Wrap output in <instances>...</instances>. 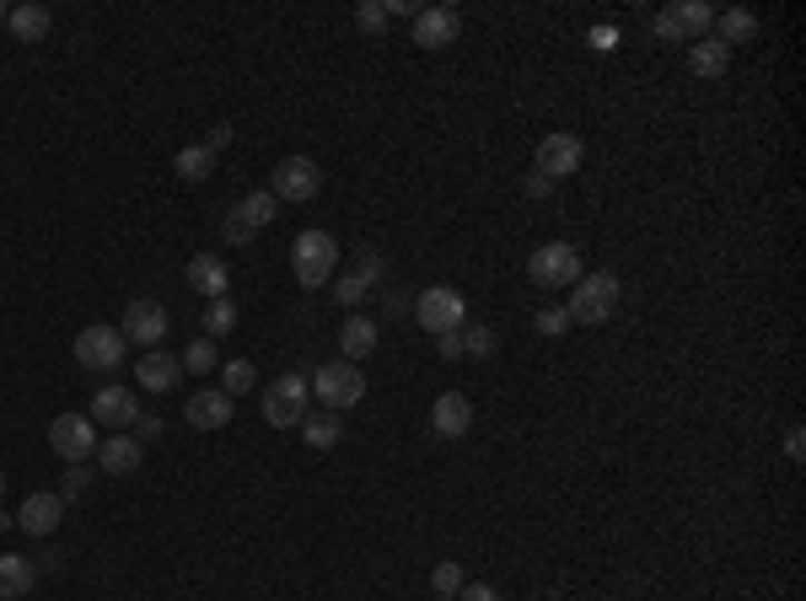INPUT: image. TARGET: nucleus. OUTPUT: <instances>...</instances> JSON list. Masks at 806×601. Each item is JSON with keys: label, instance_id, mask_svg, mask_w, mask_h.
<instances>
[{"label": "nucleus", "instance_id": "obj_1", "mask_svg": "<svg viewBox=\"0 0 806 601\" xmlns=\"http://www.w3.org/2000/svg\"><path fill=\"white\" fill-rule=\"evenodd\" d=\"M291 269H296V279L307 290L328 285L334 269H340V242L328 237V231H302V237L291 242Z\"/></svg>", "mask_w": 806, "mask_h": 601}, {"label": "nucleus", "instance_id": "obj_2", "mask_svg": "<svg viewBox=\"0 0 806 601\" xmlns=\"http://www.w3.org/2000/svg\"><path fill=\"white\" fill-rule=\"evenodd\" d=\"M613 306H619V279L602 269V274H581L576 285H570V323H587V328H597V323H608L613 317Z\"/></svg>", "mask_w": 806, "mask_h": 601}, {"label": "nucleus", "instance_id": "obj_3", "mask_svg": "<svg viewBox=\"0 0 806 601\" xmlns=\"http://www.w3.org/2000/svg\"><path fill=\"white\" fill-rule=\"evenodd\" d=\"M581 274H587V269H581V253H576L570 242H543V247L528 258V279H532V285H543V290L576 285Z\"/></svg>", "mask_w": 806, "mask_h": 601}, {"label": "nucleus", "instance_id": "obj_4", "mask_svg": "<svg viewBox=\"0 0 806 601\" xmlns=\"http://www.w3.org/2000/svg\"><path fill=\"white\" fill-rule=\"evenodd\" d=\"M307 387L323 397V408H328V414H340V408H355V403L366 397V376H361L350 361H328L307 382Z\"/></svg>", "mask_w": 806, "mask_h": 601}, {"label": "nucleus", "instance_id": "obj_5", "mask_svg": "<svg viewBox=\"0 0 806 601\" xmlns=\"http://www.w3.org/2000/svg\"><path fill=\"white\" fill-rule=\"evenodd\" d=\"M710 22H715V6H705V0H678V6L656 11L651 28L661 43H694V38H705Z\"/></svg>", "mask_w": 806, "mask_h": 601}, {"label": "nucleus", "instance_id": "obj_6", "mask_svg": "<svg viewBox=\"0 0 806 601\" xmlns=\"http://www.w3.org/2000/svg\"><path fill=\"white\" fill-rule=\"evenodd\" d=\"M307 397L312 387L302 376H279V382L264 387V420L275 424V430H296V424L307 420Z\"/></svg>", "mask_w": 806, "mask_h": 601}, {"label": "nucleus", "instance_id": "obj_7", "mask_svg": "<svg viewBox=\"0 0 806 601\" xmlns=\"http://www.w3.org/2000/svg\"><path fill=\"white\" fill-rule=\"evenodd\" d=\"M414 317H420L425 333H452V328H463L468 300H463V290H452V285H431L425 296L414 300Z\"/></svg>", "mask_w": 806, "mask_h": 601}, {"label": "nucleus", "instance_id": "obj_8", "mask_svg": "<svg viewBox=\"0 0 806 601\" xmlns=\"http://www.w3.org/2000/svg\"><path fill=\"white\" fill-rule=\"evenodd\" d=\"M129 338L119 328H108V323H92V328H81L76 338V361L87 365V371H114V365H125V349Z\"/></svg>", "mask_w": 806, "mask_h": 601}, {"label": "nucleus", "instance_id": "obj_9", "mask_svg": "<svg viewBox=\"0 0 806 601\" xmlns=\"http://www.w3.org/2000/svg\"><path fill=\"white\" fill-rule=\"evenodd\" d=\"M49 446H55V456H65V462H87V456L102 446L92 414H60V420L49 424Z\"/></svg>", "mask_w": 806, "mask_h": 601}, {"label": "nucleus", "instance_id": "obj_10", "mask_svg": "<svg viewBox=\"0 0 806 601\" xmlns=\"http://www.w3.org/2000/svg\"><path fill=\"white\" fill-rule=\"evenodd\" d=\"M581 156H587V146L576 140V135H564V129H554V135H543L538 140V178H549V183H564L576 167H581Z\"/></svg>", "mask_w": 806, "mask_h": 601}, {"label": "nucleus", "instance_id": "obj_11", "mask_svg": "<svg viewBox=\"0 0 806 601\" xmlns=\"http://www.w3.org/2000/svg\"><path fill=\"white\" fill-rule=\"evenodd\" d=\"M317 188H323V167H317L312 156H285V161L275 167V183H269L275 199H296V205L312 199Z\"/></svg>", "mask_w": 806, "mask_h": 601}, {"label": "nucleus", "instance_id": "obj_12", "mask_svg": "<svg viewBox=\"0 0 806 601\" xmlns=\"http://www.w3.org/2000/svg\"><path fill=\"white\" fill-rule=\"evenodd\" d=\"M135 420H140V397L129 387H102L92 397V424H108V430H135Z\"/></svg>", "mask_w": 806, "mask_h": 601}, {"label": "nucleus", "instance_id": "obj_13", "mask_svg": "<svg viewBox=\"0 0 806 601\" xmlns=\"http://www.w3.org/2000/svg\"><path fill=\"white\" fill-rule=\"evenodd\" d=\"M458 32H463V17L452 6H425L414 17V43L420 49H446V43H458Z\"/></svg>", "mask_w": 806, "mask_h": 601}, {"label": "nucleus", "instance_id": "obj_14", "mask_svg": "<svg viewBox=\"0 0 806 601\" xmlns=\"http://www.w3.org/2000/svg\"><path fill=\"white\" fill-rule=\"evenodd\" d=\"M129 344H161L167 338V312H161V300H129L125 312V328H119Z\"/></svg>", "mask_w": 806, "mask_h": 601}, {"label": "nucleus", "instance_id": "obj_15", "mask_svg": "<svg viewBox=\"0 0 806 601\" xmlns=\"http://www.w3.org/2000/svg\"><path fill=\"white\" fill-rule=\"evenodd\" d=\"M184 420L194 424V430H226V424H232V397L220 387H199L184 403Z\"/></svg>", "mask_w": 806, "mask_h": 601}, {"label": "nucleus", "instance_id": "obj_16", "mask_svg": "<svg viewBox=\"0 0 806 601\" xmlns=\"http://www.w3.org/2000/svg\"><path fill=\"white\" fill-rule=\"evenodd\" d=\"M431 430L441 435V441H458V435H468L473 430V403H468L463 392H441L431 408Z\"/></svg>", "mask_w": 806, "mask_h": 601}, {"label": "nucleus", "instance_id": "obj_17", "mask_svg": "<svg viewBox=\"0 0 806 601\" xmlns=\"http://www.w3.org/2000/svg\"><path fill=\"white\" fill-rule=\"evenodd\" d=\"M135 382L146 392H173L184 382V361L178 355H167V349H146L140 365H135Z\"/></svg>", "mask_w": 806, "mask_h": 601}, {"label": "nucleus", "instance_id": "obj_18", "mask_svg": "<svg viewBox=\"0 0 806 601\" xmlns=\"http://www.w3.org/2000/svg\"><path fill=\"white\" fill-rule=\"evenodd\" d=\"M188 285H194L205 300H220L226 290H232V269H226V258H216V253L188 258Z\"/></svg>", "mask_w": 806, "mask_h": 601}, {"label": "nucleus", "instance_id": "obj_19", "mask_svg": "<svg viewBox=\"0 0 806 601\" xmlns=\"http://www.w3.org/2000/svg\"><path fill=\"white\" fill-rule=\"evenodd\" d=\"M60 515H65L60 494H28V500H22V515H17V526H22L28 538H49V532L60 526Z\"/></svg>", "mask_w": 806, "mask_h": 601}, {"label": "nucleus", "instance_id": "obj_20", "mask_svg": "<svg viewBox=\"0 0 806 601\" xmlns=\"http://www.w3.org/2000/svg\"><path fill=\"white\" fill-rule=\"evenodd\" d=\"M688 70L705 76V81H715V76L731 70V49H726L720 38H694V43H688Z\"/></svg>", "mask_w": 806, "mask_h": 601}, {"label": "nucleus", "instance_id": "obj_21", "mask_svg": "<svg viewBox=\"0 0 806 601\" xmlns=\"http://www.w3.org/2000/svg\"><path fill=\"white\" fill-rule=\"evenodd\" d=\"M97 462H102V473H119V479H129L135 467H140V441L135 435H108L102 446H97Z\"/></svg>", "mask_w": 806, "mask_h": 601}, {"label": "nucleus", "instance_id": "obj_22", "mask_svg": "<svg viewBox=\"0 0 806 601\" xmlns=\"http://www.w3.org/2000/svg\"><path fill=\"white\" fill-rule=\"evenodd\" d=\"M32 580H38V570L22 553H0V601H22L32 591Z\"/></svg>", "mask_w": 806, "mask_h": 601}, {"label": "nucleus", "instance_id": "obj_23", "mask_svg": "<svg viewBox=\"0 0 806 601\" xmlns=\"http://www.w3.org/2000/svg\"><path fill=\"white\" fill-rule=\"evenodd\" d=\"M340 344H344V361H366V355H376V323L372 317H344L340 328Z\"/></svg>", "mask_w": 806, "mask_h": 601}, {"label": "nucleus", "instance_id": "obj_24", "mask_svg": "<svg viewBox=\"0 0 806 601\" xmlns=\"http://www.w3.org/2000/svg\"><path fill=\"white\" fill-rule=\"evenodd\" d=\"M6 22H11V32H17L22 43H43L49 28H55L49 6H17V11H6Z\"/></svg>", "mask_w": 806, "mask_h": 601}, {"label": "nucleus", "instance_id": "obj_25", "mask_svg": "<svg viewBox=\"0 0 806 601\" xmlns=\"http://www.w3.org/2000/svg\"><path fill=\"white\" fill-rule=\"evenodd\" d=\"M296 430H302V441H307V446H317V451H328V446H340V441H344L340 414H328V408H323V414H307Z\"/></svg>", "mask_w": 806, "mask_h": 601}, {"label": "nucleus", "instance_id": "obj_26", "mask_svg": "<svg viewBox=\"0 0 806 601\" xmlns=\"http://www.w3.org/2000/svg\"><path fill=\"white\" fill-rule=\"evenodd\" d=\"M173 173H178L184 183H205L210 173H216V150H210V146L178 150V156H173Z\"/></svg>", "mask_w": 806, "mask_h": 601}, {"label": "nucleus", "instance_id": "obj_27", "mask_svg": "<svg viewBox=\"0 0 806 601\" xmlns=\"http://www.w3.org/2000/svg\"><path fill=\"white\" fill-rule=\"evenodd\" d=\"M237 215L248 220L253 231H264V226H269V220H275V215H279V199H275V194H269V188H258V194H248V199L237 205Z\"/></svg>", "mask_w": 806, "mask_h": 601}, {"label": "nucleus", "instance_id": "obj_28", "mask_svg": "<svg viewBox=\"0 0 806 601\" xmlns=\"http://www.w3.org/2000/svg\"><path fill=\"white\" fill-rule=\"evenodd\" d=\"M715 22H720V43H726V49H731V43H747V38L758 32V17H753V11H720Z\"/></svg>", "mask_w": 806, "mask_h": 601}, {"label": "nucleus", "instance_id": "obj_29", "mask_svg": "<svg viewBox=\"0 0 806 601\" xmlns=\"http://www.w3.org/2000/svg\"><path fill=\"white\" fill-rule=\"evenodd\" d=\"M258 387V371H253V361H226V371H220V392L226 397H243V392Z\"/></svg>", "mask_w": 806, "mask_h": 601}, {"label": "nucleus", "instance_id": "obj_30", "mask_svg": "<svg viewBox=\"0 0 806 601\" xmlns=\"http://www.w3.org/2000/svg\"><path fill=\"white\" fill-rule=\"evenodd\" d=\"M232 328H237V306L226 296L210 300V306H205V338H226Z\"/></svg>", "mask_w": 806, "mask_h": 601}, {"label": "nucleus", "instance_id": "obj_31", "mask_svg": "<svg viewBox=\"0 0 806 601\" xmlns=\"http://www.w3.org/2000/svg\"><path fill=\"white\" fill-rule=\"evenodd\" d=\"M463 564H452V559H441V564H435V574H431V585H435V597H458V591H463Z\"/></svg>", "mask_w": 806, "mask_h": 601}, {"label": "nucleus", "instance_id": "obj_32", "mask_svg": "<svg viewBox=\"0 0 806 601\" xmlns=\"http://www.w3.org/2000/svg\"><path fill=\"white\" fill-rule=\"evenodd\" d=\"M184 371H194V376L216 371V338H194V344L184 349Z\"/></svg>", "mask_w": 806, "mask_h": 601}, {"label": "nucleus", "instance_id": "obj_33", "mask_svg": "<svg viewBox=\"0 0 806 601\" xmlns=\"http://www.w3.org/2000/svg\"><path fill=\"white\" fill-rule=\"evenodd\" d=\"M387 22H393V17H387L382 0H361V6H355V28L361 32H387Z\"/></svg>", "mask_w": 806, "mask_h": 601}, {"label": "nucleus", "instance_id": "obj_34", "mask_svg": "<svg viewBox=\"0 0 806 601\" xmlns=\"http://www.w3.org/2000/svg\"><path fill=\"white\" fill-rule=\"evenodd\" d=\"M532 328L543 333V338H564V333H570V312H564V306H543V312L532 317Z\"/></svg>", "mask_w": 806, "mask_h": 601}, {"label": "nucleus", "instance_id": "obj_35", "mask_svg": "<svg viewBox=\"0 0 806 601\" xmlns=\"http://www.w3.org/2000/svg\"><path fill=\"white\" fill-rule=\"evenodd\" d=\"M463 355H495V328H484V323H473V328L463 333Z\"/></svg>", "mask_w": 806, "mask_h": 601}, {"label": "nucleus", "instance_id": "obj_36", "mask_svg": "<svg viewBox=\"0 0 806 601\" xmlns=\"http://www.w3.org/2000/svg\"><path fill=\"white\" fill-rule=\"evenodd\" d=\"M366 290H372V285H366L361 274H344L340 285H334V300H344V306H355V300L366 296Z\"/></svg>", "mask_w": 806, "mask_h": 601}, {"label": "nucleus", "instance_id": "obj_37", "mask_svg": "<svg viewBox=\"0 0 806 601\" xmlns=\"http://www.w3.org/2000/svg\"><path fill=\"white\" fill-rule=\"evenodd\" d=\"M220 237L232 242V247H243V242H253V226H248V220H243L237 210H232V215H226V226H220Z\"/></svg>", "mask_w": 806, "mask_h": 601}, {"label": "nucleus", "instance_id": "obj_38", "mask_svg": "<svg viewBox=\"0 0 806 601\" xmlns=\"http://www.w3.org/2000/svg\"><path fill=\"white\" fill-rule=\"evenodd\" d=\"M452 601H500V591L495 585H484V580H463V591Z\"/></svg>", "mask_w": 806, "mask_h": 601}, {"label": "nucleus", "instance_id": "obj_39", "mask_svg": "<svg viewBox=\"0 0 806 601\" xmlns=\"http://www.w3.org/2000/svg\"><path fill=\"white\" fill-rule=\"evenodd\" d=\"M87 479H92V473H87L81 462H70V473H65V489H60V500H76V494L87 489Z\"/></svg>", "mask_w": 806, "mask_h": 601}, {"label": "nucleus", "instance_id": "obj_40", "mask_svg": "<svg viewBox=\"0 0 806 601\" xmlns=\"http://www.w3.org/2000/svg\"><path fill=\"white\" fill-rule=\"evenodd\" d=\"M435 338H441V344H435V349H441V361H463V328L435 333Z\"/></svg>", "mask_w": 806, "mask_h": 601}, {"label": "nucleus", "instance_id": "obj_41", "mask_svg": "<svg viewBox=\"0 0 806 601\" xmlns=\"http://www.w3.org/2000/svg\"><path fill=\"white\" fill-rule=\"evenodd\" d=\"M355 274H361V279H366V285H376V279H382V258H376L372 247H366V253H361V269H355Z\"/></svg>", "mask_w": 806, "mask_h": 601}, {"label": "nucleus", "instance_id": "obj_42", "mask_svg": "<svg viewBox=\"0 0 806 601\" xmlns=\"http://www.w3.org/2000/svg\"><path fill=\"white\" fill-rule=\"evenodd\" d=\"M156 435H161V420H156V414H140V420H135V441H156Z\"/></svg>", "mask_w": 806, "mask_h": 601}, {"label": "nucleus", "instance_id": "obj_43", "mask_svg": "<svg viewBox=\"0 0 806 601\" xmlns=\"http://www.w3.org/2000/svg\"><path fill=\"white\" fill-rule=\"evenodd\" d=\"M785 451H790V462H802V456H806V430H802V424L785 435Z\"/></svg>", "mask_w": 806, "mask_h": 601}, {"label": "nucleus", "instance_id": "obj_44", "mask_svg": "<svg viewBox=\"0 0 806 601\" xmlns=\"http://www.w3.org/2000/svg\"><path fill=\"white\" fill-rule=\"evenodd\" d=\"M425 6L420 0H387V17H420Z\"/></svg>", "mask_w": 806, "mask_h": 601}, {"label": "nucleus", "instance_id": "obj_45", "mask_svg": "<svg viewBox=\"0 0 806 601\" xmlns=\"http://www.w3.org/2000/svg\"><path fill=\"white\" fill-rule=\"evenodd\" d=\"M205 146H210V150L232 146V124H216V129H210V140H205Z\"/></svg>", "mask_w": 806, "mask_h": 601}, {"label": "nucleus", "instance_id": "obj_46", "mask_svg": "<svg viewBox=\"0 0 806 601\" xmlns=\"http://www.w3.org/2000/svg\"><path fill=\"white\" fill-rule=\"evenodd\" d=\"M613 38H619L613 28H597V32H591V43H597V49H613Z\"/></svg>", "mask_w": 806, "mask_h": 601}, {"label": "nucleus", "instance_id": "obj_47", "mask_svg": "<svg viewBox=\"0 0 806 601\" xmlns=\"http://www.w3.org/2000/svg\"><path fill=\"white\" fill-rule=\"evenodd\" d=\"M0 494H6V473H0Z\"/></svg>", "mask_w": 806, "mask_h": 601}, {"label": "nucleus", "instance_id": "obj_48", "mask_svg": "<svg viewBox=\"0 0 806 601\" xmlns=\"http://www.w3.org/2000/svg\"><path fill=\"white\" fill-rule=\"evenodd\" d=\"M431 601H446V597H431Z\"/></svg>", "mask_w": 806, "mask_h": 601}, {"label": "nucleus", "instance_id": "obj_49", "mask_svg": "<svg viewBox=\"0 0 806 601\" xmlns=\"http://www.w3.org/2000/svg\"><path fill=\"white\" fill-rule=\"evenodd\" d=\"M0 17H6V6H0Z\"/></svg>", "mask_w": 806, "mask_h": 601}]
</instances>
